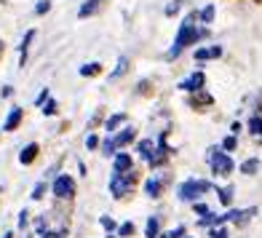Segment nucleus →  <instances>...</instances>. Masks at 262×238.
<instances>
[{"label": "nucleus", "instance_id": "1", "mask_svg": "<svg viewBox=\"0 0 262 238\" xmlns=\"http://www.w3.org/2000/svg\"><path fill=\"white\" fill-rule=\"evenodd\" d=\"M195 19H201V14H190L182 25H180V32H177V40H174V46H171V51H169V56L171 59H177L182 51H185V46H193L195 40H201L206 35V30H195V25L193 21Z\"/></svg>", "mask_w": 262, "mask_h": 238}, {"label": "nucleus", "instance_id": "2", "mask_svg": "<svg viewBox=\"0 0 262 238\" xmlns=\"http://www.w3.org/2000/svg\"><path fill=\"white\" fill-rule=\"evenodd\" d=\"M209 166H211V174L217 177H228L233 171V161L228 153H222L220 147H211L209 150Z\"/></svg>", "mask_w": 262, "mask_h": 238}, {"label": "nucleus", "instance_id": "3", "mask_svg": "<svg viewBox=\"0 0 262 238\" xmlns=\"http://www.w3.org/2000/svg\"><path fill=\"white\" fill-rule=\"evenodd\" d=\"M209 190H211V185L206 180H187V182L180 185V198L182 201H193V204H195V198L209 193Z\"/></svg>", "mask_w": 262, "mask_h": 238}, {"label": "nucleus", "instance_id": "4", "mask_svg": "<svg viewBox=\"0 0 262 238\" xmlns=\"http://www.w3.org/2000/svg\"><path fill=\"white\" fill-rule=\"evenodd\" d=\"M131 187H134V171L113 174L110 177V193H113V198H123Z\"/></svg>", "mask_w": 262, "mask_h": 238}, {"label": "nucleus", "instance_id": "5", "mask_svg": "<svg viewBox=\"0 0 262 238\" xmlns=\"http://www.w3.org/2000/svg\"><path fill=\"white\" fill-rule=\"evenodd\" d=\"M134 137H137L134 128H123V132L115 134L113 139L102 142V153H104V156H115V150H118V147H126L128 142H134Z\"/></svg>", "mask_w": 262, "mask_h": 238}, {"label": "nucleus", "instance_id": "6", "mask_svg": "<svg viewBox=\"0 0 262 238\" xmlns=\"http://www.w3.org/2000/svg\"><path fill=\"white\" fill-rule=\"evenodd\" d=\"M51 190H54L56 198H70V196H75V182H73V177H67V174L56 177Z\"/></svg>", "mask_w": 262, "mask_h": 238}, {"label": "nucleus", "instance_id": "7", "mask_svg": "<svg viewBox=\"0 0 262 238\" xmlns=\"http://www.w3.org/2000/svg\"><path fill=\"white\" fill-rule=\"evenodd\" d=\"M204 83H206L204 73H193V75H187L185 80H180V89L187 91V94H198L201 89H204Z\"/></svg>", "mask_w": 262, "mask_h": 238}, {"label": "nucleus", "instance_id": "8", "mask_svg": "<svg viewBox=\"0 0 262 238\" xmlns=\"http://www.w3.org/2000/svg\"><path fill=\"white\" fill-rule=\"evenodd\" d=\"M19 123H21V107H11L6 123H3V132H16Z\"/></svg>", "mask_w": 262, "mask_h": 238}, {"label": "nucleus", "instance_id": "9", "mask_svg": "<svg viewBox=\"0 0 262 238\" xmlns=\"http://www.w3.org/2000/svg\"><path fill=\"white\" fill-rule=\"evenodd\" d=\"M222 56V46H209V49H198L195 59L198 62H206V59H220Z\"/></svg>", "mask_w": 262, "mask_h": 238}, {"label": "nucleus", "instance_id": "10", "mask_svg": "<svg viewBox=\"0 0 262 238\" xmlns=\"http://www.w3.org/2000/svg\"><path fill=\"white\" fill-rule=\"evenodd\" d=\"M113 169H115V174H126V171H131V156H126V153H118L115 161H113Z\"/></svg>", "mask_w": 262, "mask_h": 238}, {"label": "nucleus", "instance_id": "11", "mask_svg": "<svg viewBox=\"0 0 262 238\" xmlns=\"http://www.w3.org/2000/svg\"><path fill=\"white\" fill-rule=\"evenodd\" d=\"M35 40V30H27V35H25V40H21V46H19V64L25 67V62H27V54H30V43Z\"/></svg>", "mask_w": 262, "mask_h": 238}, {"label": "nucleus", "instance_id": "12", "mask_svg": "<svg viewBox=\"0 0 262 238\" xmlns=\"http://www.w3.org/2000/svg\"><path fill=\"white\" fill-rule=\"evenodd\" d=\"M38 150H40V147L35 145V142H30V145H27L25 150H21V153H19V163H25V166H30V163H32L35 158H38Z\"/></svg>", "mask_w": 262, "mask_h": 238}, {"label": "nucleus", "instance_id": "13", "mask_svg": "<svg viewBox=\"0 0 262 238\" xmlns=\"http://www.w3.org/2000/svg\"><path fill=\"white\" fill-rule=\"evenodd\" d=\"M99 6H102V0H86V3L80 6V11H78V16L80 19H86V16H94L99 11Z\"/></svg>", "mask_w": 262, "mask_h": 238}, {"label": "nucleus", "instance_id": "14", "mask_svg": "<svg viewBox=\"0 0 262 238\" xmlns=\"http://www.w3.org/2000/svg\"><path fill=\"white\" fill-rule=\"evenodd\" d=\"M137 153H139V156L145 158V161H150L152 153H156V142H152V139H142L139 145H137Z\"/></svg>", "mask_w": 262, "mask_h": 238}, {"label": "nucleus", "instance_id": "15", "mask_svg": "<svg viewBox=\"0 0 262 238\" xmlns=\"http://www.w3.org/2000/svg\"><path fill=\"white\" fill-rule=\"evenodd\" d=\"M161 190H163V182L158 180V177H150V180L145 182V193H147L150 198H158Z\"/></svg>", "mask_w": 262, "mask_h": 238}, {"label": "nucleus", "instance_id": "16", "mask_svg": "<svg viewBox=\"0 0 262 238\" xmlns=\"http://www.w3.org/2000/svg\"><path fill=\"white\" fill-rule=\"evenodd\" d=\"M145 235H147V238H158V235H161V222H158V217H150V220H147Z\"/></svg>", "mask_w": 262, "mask_h": 238}, {"label": "nucleus", "instance_id": "17", "mask_svg": "<svg viewBox=\"0 0 262 238\" xmlns=\"http://www.w3.org/2000/svg\"><path fill=\"white\" fill-rule=\"evenodd\" d=\"M126 73H128V59H126V56H121V59H118V64H115V70L110 73V80L121 78V75H126Z\"/></svg>", "mask_w": 262, "mask_h": 238}, {"label": "nucleus", "instance_id": "18", "mask_svg": "<svg viewBox=\"0 0 262 238\" xmlns=\"http://www.w3.org/2000/svg\"><path fill=\"white\" fill-rule=\"evenodd\" d=\"M123 123H126V113H118V115H113V118H107L104 128H107V132H115V128L123 126Z\"/></svg>", "mask_w": 262, "mask_h": 238}, {"label": "nucleus", "instance_id": "19", "mask_svg": "<svg viewBox=\"0 0 262 238\" xmlns=\"http://www.w3.org/2000/svg\"><path fill=\"white\" fill-rule=\"evenodd\" d=\"M257 171H259V161H257V158H249V161L241 163V174L252 177V174H257Z\"/></svg>", "mask_w": 262, "mask_h": 238}, {"label": "nucleus", "instance_id": "20", "mask_svg": "<svg viewBox=\"0 0 262 238\" xmlns=\"http://www.w3.org/2000/svg\"><path fill=\"white\" fill-rule=\"evenodd\" d=\"M99 73H102V64H99V62H91V64H83V67H80V75H83V78L99 75Z\"/></svg>", "mask_w": 262, "mask_h": 238}, {"label": "nucleus", "instance_id": "21", "mask_svg": "<svg viewBox=\"0 0 262 238\" xmlns=\"http://www.w3.org/2000/svg\"><path fill=\"white\" fill-rule=\"evenodd\" d=\"M249 132H252L254 137L262 139V115H254L252 121H249Z\"/></svg>", "mask_w": 262, "mask_h": 238}, {"label": "nucleus", "instance_id": "22", "mask_svg": "<svg viewBox=\"0 0 262 238\" xmlns=\"http://www.w3.org/2000/svg\"><path fill=\"white\" fill-rule=\"evenodd\" d=\"M190 104H193V107H206V104H211V97H209V94H195V97L193 99H190Z\"/></svg>", "mask_w": 262, "mask_h": 238}, {"label": "nucleus", "instance_id": "23", "mask_svg": "<svg viewBox=\"0 0 262 238\" xmlns=\"http://www.w3.org/2000/svg\"><path fill=\"white\" fill-rule=\"evenodd\" d=\"M254 211H257V209H244V211H238L233 222H235V225H246L249 220H252V214H254Z\"/></svg>", "mask_w": 262, "mask_h": 238}, {"label": "nucleus", "instance_id": "24", "mask_svg": "<svg viewBox=\"0 0 262 238\" xmlns=\"http://www.w3.org/2000/svg\"><path fill=\"white\" fill-rule=\"evenodd\" d=\"M217 196H220V201H222L225 206H230V201H233V187H230V185H228V187H222Z\"/></svg>", "mask_w": 262, "mask_h": 238}, {"label": "nucleus", "instance_id": "25", "mask_svg": "<svg viewBox=\"0 0 262 238\" xmlns=\"http://www.w3.org/2000/svg\"><path fill=\"white\" fill-rule=\"evenodd\" d=\"M134 222H123L121 225V228H118V235H121V238H128V235H134Z\"/></svg>", "mask_w": 262, "mask_h": 238}, {"label": "nucleus", "instance_id": "26", "mask_svg": "<svg viewBox=\"0 0 262 238\" xmlns=\"http://www.w3.org/2000/svg\"><path fill=\"white\" fill-rule=\"evenodd\" d=\"M49 11H51V0H40V3L35 6V14H38V16H43V14H49Z\"/></svg>", "mask_w": 262, "mask_h": 238}, {"label": "nucleus", "instance_id": "27", "mask_svg": "<svg viewBox=\"0 0 262 238\" xmlns=\"http://www.w3.org/2000/svg\"><path fill=\"white\" fill-rule=\"evenodd\" d=\"M211 19H214V6H206L204 11H201V21H204V25H211Z\"/></svg>", "mask_w": 262, "mask_h": 238}, {"label": "nucleus", "instance_id": "28", "mask_svg": "<svg viewBox=\"0 0 262 238\" xmlns=\"http://www.w3.org/2000/svg\"><path fill=\"white\" fill-rule=\"evenodd\" d=\"M235 145H238L235 134H230V137H225V139H222V150H228V153H230V150H235Z\"/></svg>", "mask_w": 262, "mask_h": 238}, {"label": "nucleus", "instance_id": "29", "mask_svg": "<svg viewBox=\"0 0 262 238\" xmlns=\"http://www.w3.org/2000/svg\"><path fill=\"white\" fill-rule=\"evenodd\" d=\"M185 235V228L180 225V228H174V230H169V233H163V235H158V238H182Z\"/></svg>", "mask_w": 262, "mask_h": 238}, {"label": "nucleus", "instance_id": "30", "mask_svg": "<svg viewBox=\"0 0 262 238\" xmlns=\"http://www.w3.org/2000/svg\"><path fill=\"white\" fill-rule=\"evenodd\" d=\"M99 222H102V228H104V230H110V233H113V230L118 228V225H115V220H113V217H102Z\"/></svg>", "mask_w": 262, "mask_h": 238}, {"label": "nucleus", "instance_id": "31", "mask_svg": "<svg viewBox=\"0 0 262 238\" xmlns=\"http://www.w3.org/2000/svg\"><path fill=\"white\" fill-rule=\"evenodd\" d=\"M180 6H182V0H174V3H169V6H166V16H174L177 11H180Z\"/></svg>", "mask_w": 262, "mask_h": 238}, {"label": "nucleus", "instance_id": "32", "mask_svg": "<svg viewBox=\"0 0 262 238\" xmlns=\"http://www.w3.org/2000/svg\"><path fill=\"white\" fill-rule=\"evenodd\" d=\"M43 115H56V102L54 99H49L43 104Z\"/></svg>", "mask_w": 262, "mask_h": 238}, {"label": "nucleus", "instance_id": "33", "mask_svg": "<svg viewBox=\"0 0 262 238\" xmlns=\"http://www.w3.org/2000/svg\"><path fill=\"white\" fill-rule=\"evenodd\" d=\"M49 99H51V97H49V89H43V91L38 94V99H35V104H38V107H43V104L49 102Z\"/></svg>", "mask_w": 262, "mask_h": 238}, {"label": "nucleus", "instance_id": "34", "mask_svg": "<svg viewBox=\"0 0 262 238\" xmlns=\"http://www.w3.org/2000/svg\"><path fill=\"white\" fill-rule=\"evenodd\" d=\"M43 193H46V185H43V182H38V185H35V190H32V198H35V201H40V198H43Z\"/></svg>", "mask_w": 262, "mask_h": 238}, {"label": "nucleus", "instance_id": "35", "mask_svg": "<svg viewBox=\"0 0 262 238\" xmlns=\"http://www.w3.org/2000/svg\"><path fill=\"white\" fill-rule=\"evenodd\" d=\"M86 147H89V150L99 147V139H97V134H89V137H86Z\"/></svg>", "mask_w": 262, "mask_h": 238}, {"label": "nucleus", "instance_id": "36", "mask_svg": "<svg viewBox=\"0 0 262 238\" xmlns=\"http://www.w3.org/2000/svg\"><path fill=\"white\" fill-rule=\"evenodd\" d=\"M211 238H230V235H228V230H225V228H214L211 230Z\"/></svg>", "mask_w": 262, "mask_h": 238}, {"label": "nucleus", "instance_id": "37", "mask_svg": "<svg viewBox=\"0 0 262 238\" xmlns=\"http://www.w3.org/2000/svg\"><path fill=\"white\" fill-rule=\"evenodd\" d=\"M27 222H30V214H27V209H25V211L19 214V228H25Z\"/></svg>", "mask_w": 262, "mask_h": 238}, {"label": "nucleus", "instance_id": "38", "mask_svg": "<svg viewBox=\"0 0 262 238\" xmlns=\"http://www.w3.org/2000/svg\"><path fill=\"white\" fill-rule=\"evenodd\" d=\"M193 206H195V211H198V214H204V217H206V214H211L206 204H193Z\"/></svg>", "mask_w": 262, "mask_h": 238}, {"label": "nucleus", "instance_id": "39", "mask_svg": "<svg viewBox=\"0 0 262 238\" xmlns=\"http://www.w3.org/2000/svg\"><path fill=\"white\" fill-rule=\"evenodd\" d=\"M11 94H14V89H11V86H3V89H0V97H11Z\"/></svg>", "mask_w": 262, "mask_h": 238}, {"label": "nucleus", "instance_id": "40", "mask_svg": "<svg viewBox=\"0 0 262 238\" xmlns=\"http://www.w3.org/2000/svg\"><path fill=\"white\" fill-rule=\"evenodd\" d=\"M35 228H38V233L43 235V233H46V222H43V220H38V225H35Z\"/></svg>", "mask_w": 262, "mask_h": 238}, {"label": "nucleus", "instance_id": "41", "mask_svg": "<svg viewBox=\"0 0 262 238\" xmlns=\"http://www.w3.org/2000/svg\"><path fill=\"white\" fill-rule=\"evenodd\" d=\"M43 238H64V235H62V233H46Z\"/></svg>", "mask_w": 262, "mask_h": 238}, {"label": "nucleus", "instance_id": "42", "mask_svg": "<svg viewBox=\"0 0 262 238\" xmlns=\"http://www.w3.org/2000/svg\"><path fill=\"white\" fill-rule=\"evenodd\" d=\"M3 238H14V233H11V230H6V233H3Z\"/></svg>", "mask_w": 262, "mask_h": 238}, {"label": "nucleus", "instance_id": "43", "mask_svg": "<svg viewBox=\"0 0 262 238\" xmlns=\"http://www.w3.org/2000/svg\"><path fill=\"white\" fill-rule=\"evenodd\" d=\"M257 3H262V0H257Z\"/></svg>", "mask_w": 262, "mask_h": 238}, {"label": "nucleus", "instance_id": "44", "mask_svg": "<svg viewBox=\"0 0 262 238\" xmlns=\"http://www.w3.org/2000/svg\"><path fill=\"white\" fill-rule=\"evenodd\" d=\"M0 193H3V190H0Z\"/></svg>", "mask_w": 262, "mask_h": 238}]
</instances>
